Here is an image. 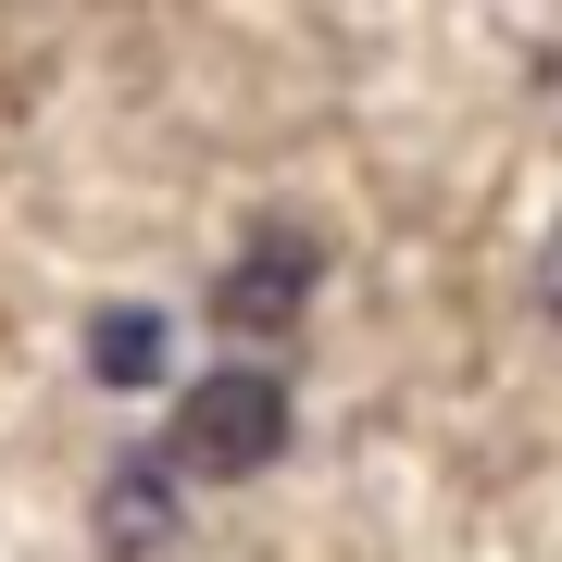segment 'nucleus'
I'll list each match as a JSON object with an SVG mask.
<instances>
[{"label":"nucleus","instance_id":"nucleus-1","mask_svg":"<svg viewBox=\"0 0 562 562\" xmlns=\"http://www.w3.org/2000/svg\"><path fill=\"white\" fill-rule=\"evenodd\" d=\"M276 450H288V387L262 375V362L188 375L176 425H162V475H262Z\"/></svg>","mask_w":562,"mask_h":562},{"label":"nucleus","instance_id":"nucleus-2","mask_svg":"<svg viewBox=\"0 0 562 562\" xmlns=\"http://www.w3.org/2000/svg\"><path fill=\"white\" fill-rule=\"evenodd\" d=\"M313 276H325V250L301 238V225L250 238V262H225V288H213L225 338H288V325H301V301H313Z\"/></svg>","mask_w":562,"mask_h":562},{"label":"nucleus","instance_id":"nucleus-3","mask_svg":"<svg viewBox=\"0 0 562 562\" xmlns=\"http://www.w3.org/2000/svg\"><path fill=\"white\" fill-rule=\"evenodd\" d=\"M162 538H176V475H162V450H150V462H125V475L101 487V550L138 562V550H162Z\"/></svg>","mask_w":562,"mask_h":562},{"label":"nucleus","instance_id":"nucleus-4","mask_svg":"<svg viewBox=\"0 0 562 562\" xmlns=\"http://www.w3.org/2000/svg\"><path fill=\"white\" fill-rule=\"evenodd\" d=\"M162 350H176V325H162L150 301H125V313L88 325V375H101V387H150V375H162Z\"/></svg>","mask_w":562,"mask_h":562},{"label":"nucleus","instance_id":"nucleus-5","mask_svg":"<svg viewBox=\"0 0 562 562\" xmlns=\"http://www.w3.org/2000/svg\"><path fill=\"white\" fill-rule=\"evenodd\" d=\"M550 301H562V238H550Z\"/></svg>","mask_w":562,"mask_h":562}]
</instances>
